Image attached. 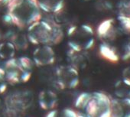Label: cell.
Returning <instances> with one entry per match:
<instances>
[{
  "label": "cell",
  "instance_id": "cell-1",
  "mask_svg": "<svg viewBox=\"0 0 130 117\" xmlns=\"http://www.w3.org/2000/svg\"><path fill=\"white\" fill-rule=\"evenodd\" d=\"M8 15L12 23L18 28H28L41 19L37 0H8Z\"/></svg>",
  "mask_w": 130,
  "mask_h": 117
},
{
  "label": "cell",
  "instance_id": "cell-2",
  "mask_svg": "<svg viewBox=\"0 0 130 117\" xmlns=\"http://www.w3.org/2000/svg\"><path fill=\"white\" fill-rule=\"evenodd\" d=\"M26 37L35 45L54 46L61 42L63 32L58 24L41 19L27 28Z\"/></svg>",
  "mask_w": 130,
  "mask_h": 117
},
{
  "label": "cell",
  "instance_id": "cell-3",
  "mask_svg": "<svg viewBox=\"0 0 130 117\" xmlns=\"http://www.w3.org/2000/svg\"><path fill=\"white\" fill-rule=\"evenodd\" d=\"M34 63L28 57H12L6 61L3 70L8 84L18 85L27 83L31 77Z\"/></svg>",
  "mask_w": 130,
  "mask_h": 117
},
{
  "label": "cell",
  "instance_id": "cell-4",
  "mask_svg": "<svg viewBox=\"0 0 130 117\" xmlns=\"http://www.w3.org/2000/svg\"><path fill=\"white\" fill-rule=\"evenodd\" d=\"M93 28L86 24L73 25L68 31V44L75 51H87L95 44Z\"/></svg>",
  "mask_w": 130,
  "mask_h": 117
},
{
  "label": "cell",
  "instance_id": "cell-5",
  "mask_svg": "<svg viewBox=\"0 0 130 117\" xmlns=\"http://www.w3.org/2000/svg\"><path fill=\"white\" fill-rule=\"evenodd\" d=\"M34 96L31 91H16L5 99V112L8 117H21L31 106Z\"/></svg>",
  "mask_w": 130,
  "mask_h": 117
},
{
  "label": "cell",
  "instance_id": "cell-6",
  "mask_svg": "<svg viewBox=\"0 0 130 117\" xmlns=\"http://www.w3.org/2000/svg\"><path fill=\"white\" fill-rule=\"evenodd\" d=\"M55 83L60 90L75 89L80 83L79 71L71 64L60 65L54 73Z\"/></svg>",
  "mask_w": 130,
  "mask_h": 117
},
{
  "label": "cell",
  "instance_id": "cell-7",
  "mask_svg": "<svg viewBox=\"0 0 130 117\" xmlns=\"http://www.w3.org/2000/svg\"><path fill=\"white\" fill-rule=\"evenodd\" d=\"M55 52L52 46L38 45L32 54V61L38 67L44 68L55 62Z\"/></svg>",
  "mask_w": 130,
  "mask_h": 117
},
{
  "label": "cell",
  "instance_id": "cell-8",
  "mask_svg": "<svg viewBox=\"0 0 130 117\" xmlns=\"http://www.w3.org/2000/svg\"><path fill=\"white\" fill-rule=\"evenodd\" d=\"M58 96L53 90H44L39 93L38 104L43 110L50 111L55 109L58 105Z\"/></svg>",
  "mask_w": 130,
  "mask_h": 117
},
{
  "label": "cell",
  "instance_id": "cell-9",
  "mask_svg": "<svg viewBox=\"0 0 130 117\" xmlns=\"http://www.w3.org/2000/svg\"><path fill=\"white\" fill-rule=\"evenodd\" d=\"M41 10L47 13H57L62 10L64 0H37Z\"/></svg>",
  "mask_w": 130,
  "mask_h": 117
},
{
  "label": "cell",
  "instance_id": "cell-10",
  "mask_svg": "<svg viewBox=\"0 0 130 117\" xmlns=\"http://www.w3.org/2000/svg\"><path fill=\"white\" fill-rule=\"evenodd\" d=\"M17 48L12 41H3L0 43V57L4 60H9L14 57Z\"/></svg>",
  "mask_w": 130,
  "mask_h": 117
},
{
  "label": "cell",
  "instance_id": "cell-11",
  "mask_svg": "<svg viewBox=\"0 0 130 117\" xmlns=\"http://www.w3.org/2000/svg\"><path fill=\"white\" fill-rule=\"evenodd\" d=\"M100 54L104 59L112 63H116L119 61V56L112 47L106 44H102L100 46Z\"/></svg>",
  "mask_w": 130,
  "mask_h": 117
},
{
  "label": "cell",
  "instance_id": "cell-12",
  "mask_svg": "<svg viewBox=\"0 0 130 117\" xmlns=\"http://www.w3.org/2000/svg\"><path fill=\"white\" fill-rule=\"evenodd\" d=\"M113 19H108L103 20L97 27V35L100 38H107L114 31L112 28Z\"/></svg>",
  "mask_w": 130,
  "mask_h": 117
},
{
  "label": "cell",
  "instance_id": "cell-13",
  "mask_svg": "<svg viewBox=\"0 0 130 117\" xmlns=\"http://www.w3.org/2000/svg\"><path fill=\"white\" fill-rule=\"evenodd\" d=\"M92 94L95 97L97 103L102 107L103 109L106 110L107 109H109L110 106H112V102L109 97L106 94L101 92H94Z\"/></svg>",
  "mask_w": 130,
  "mask_h": 117
},
{
  "label": "cell",
  "instance_id": "cell-14",
  "mask_svg": "<svg viewBox=\"0 0 130 117\" xmlns=\"http://www.w3.org/2000/svg\"><path fill=\"white\" fill-rule=\"evenodd\" d=\"M90 97H91V93H80L75 100V103H74L75 107L77 109H83L87 105V103H88V101L90 100Z\"/></svg>",
  "mask_w": 130,
  "mask_h": 117
},
{
  "label": "cell",
  "instance_id": "cell-15",
  "mask_svg": "<svg viewBox=\"0 0 130 117\" xmlns=\"http://www.w3.org/2000/svg\"><path fill=\"white\" fill-rule=\"evenodd\" d=\"M8 82L3 68H0V94L4 93L7 90Z\"/></svg>",
  "mask_w": 130,
  "mask_h": 117
},
{
  "label": "cell",
  "instance_id": "cell-16",
  "mask_svg": "<svg viewBox=\"0 0 130 117\" xmlns=\"http://www.w3.org/2000/svg\"><path fill=\"white\" fill-rule=\"evenodd\" d=\"M118 20L122 25V28L128 32H130V17L125 16L124 15H119L118 16Z\"/></svg>",
  "mask_w": 130,
  "mask_h": 117
},
{
  "label": "cell",
  "instance_id": "cell-17",
  "mask_svg": "<svg viewBox=\"0 0 130 117\" xmlns=\"http://www.w3.org/2000/svg\"><path fill=\"white\" fill-rule=\"evenodd\" d=\"M57 117H78V112L71 109H64L60 113L58 112Z\"/></svg>",
  "mask_w": 130,
  "mask_h": 117
},
{
  "label": "cell",
  "instance_id": "cell-18",
  "mask_svg": "<svg viewBox=\"0 0 130 117\" xmlns=\"http://www.w3.org/2000/svg\"><path fill=\"white\" fill-rule=\"evenodd\" d=\"M99 117H112V110L111 109H107L103 111Z\"/></svg>",
  "mask_w": 130,
  "mask_h": 117
},
{
  "label": "cell",
  "instance_id": "cell-19",
  "mask_svg": "<svg viewBox=\"0 0 130 117\" xmlns=\"http://www.w3.org/2000/svg\"><path fill=\"white\" fill-rule=\"evenodd\" d=\"M57 115H58V111L56 109H53V110L48 111L45 117H57Z\"/></svg>",
  "mask_w": 130,
  "mask_h": 117
},
{
  "label": "cell",
  "instance_id": "cell-20",
  "mask_svg": "<svg viewBox=\"0 0 130 117\" xmlns=\"http://www.w3.org/2000/svg\"><path fill=\"white\" fill-rule=\"evenodd\" d=\"M127 49H128L127 52L122 56V60H124V61L128 60L129 58H130V45H128L127 47Z\"/></svg>",
  "mask_w": 130,
  "mask_h": 117
},
{
  "label": "cell",
  "instance_id": "cell-21",
  "mask_svg": "<svg viewBox=\"0 0 130 117\" xmlns=\"http://www.w3.org/2000/svg\"><path fill=\"white\" fill-rule=\"evenodd\" d=\"M123 82L127 86H130V78H125L124 80H123Z\"/></svg>",
  "mask_w": 130,
  "mask_h": 117
},
{
  "label": "cell",
  "instance_id": "cell-22",
  "mask_svg": "<svg viewBox=\"0 0 130 117\" xmlns=\"http://www.w3.org/2000/svg\"><path fill=\"white\" fill-rule=\"evenodd\" d=\"M124 102H125V103L126 105H128V106H130V99H129V98H127V99H125L124 100Z\"/></svg>",
  "mask_w": 130,
  "mask_h": 117
},
{
  "label": "cell",
  "instance_id": "cell-23",
  "mask_svg": "<svg viewBox=\"0 0 130 117\" xmlns=\"http://www.w3.org/2000/svg\"><path fill=\"white\" fill-rule=\"evenodd\" d=\"M125 8L126 9H130V1L128 3H125Z\"/></svg>",
  "mask_w": 130,
  "mask_h": 117
},
{
  "label": "cell",
  "instance_id": "cell-24",
  "mask_svg": "<svg viewBox=\"0 0 130 117\" xmlns=\"http://www.w3.org/2000/svg\"><path fill=\"white\" fill-rule=\"evenodd\" d=\"M4 2H6V3H7V0H0V4L3 3H4Z\"/></svg>",
  "mask_w": 130,
  "mask_h": 117
},
{
  "label": "cell",
  "instance_id": "cell-25",
  "mask_svg": "<svg viewBox=\"0 0 130 117\" xmlns=\"http://www.w3.org/2000/svg\"><path fill=\"white\" fill-rule=\"evenodd\" d=\"M125 117H130V112H129V113H128Z\"/></svg>",
  "mask_w": 130,
  "mask_h": 117
},
{
  "label": "cell",
  "instance_id": "cell-26",
  "mask_svg": "<svg viewBox=\"0 0 130 117\" xmlns=\"http://www.w3.org/2000/svg\"><path fill=\"white\" fill-rule=\"evenodd\" d=\"M0 105H1V102H0Z\"/></svg>",
  "mask_w": 130,
  "mask_h": 117
}]
</instances>
